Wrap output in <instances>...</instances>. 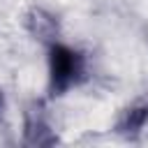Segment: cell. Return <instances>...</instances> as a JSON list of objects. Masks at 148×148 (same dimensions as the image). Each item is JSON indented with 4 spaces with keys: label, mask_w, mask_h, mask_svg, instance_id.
I'll use <instances>...</instances> for the list:
<instances>
[{
    "label": "cell",
    "mask_w": 148,
    "mask_h": 148,
    "mask_svg": "<svg viewBox=\"0 0 148 148\" xmlns=\"http://www.w3.org/2000/svg\"><path fill=\"white\" fill-rule=\"evenodd\" d=\"M46 60V92L49 97H65L79 90L90 74L88 56L62 39H53L44 53Z\"/></svg>",
    "instance_id": "obj_1"
},
{
    "label": "cell",
    "mask_w": 148,
    "mask_h": 148,
    "mask_svg": "<svg viewBox=\"0 0 148 148\" xmlns=\"http://www.w3.org/2000/svg\"><path fill=\"white\" fill-rule=\"evenodd\" d=\"M2 111H5V92L0 90V113H2Z\"/></svg>",
    "instance_id": "obj_2"
}]
</instances>
